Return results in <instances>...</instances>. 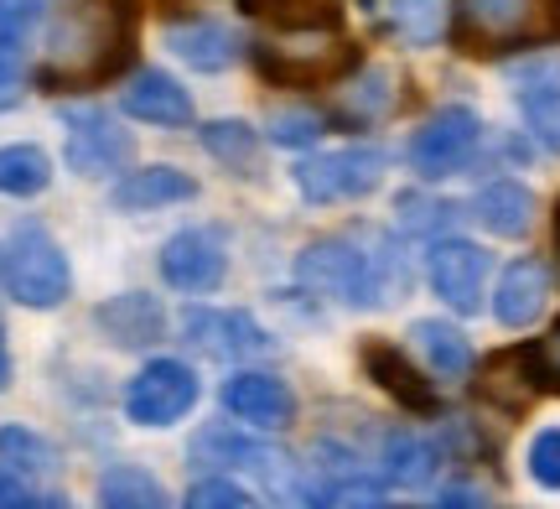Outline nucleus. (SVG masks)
Segmentation results:
<instances>
[{
  "label": "nucleus",
  "instance_id": "obj_42",
  "mask_svg": "<svg viewBox=\"0 0 560 509\" xmlns=\"http://www.w3.org/2000/svg\"><path fill=\"white\" fill-rule=\"evenodd\" d=\"M0 509H32V494L11 468H0Z\"/></svg>",
  "mask_w": 560,
  "mask_h": 509
},
{
  "label": "nucleus",
  "instance_id": "obj_3",
  "mask_svg": "<svg viewBox=\"0 0 560 509\" xmlns=\"http://www.w3.org/2000/svg\"><path fill=\"white\" fill-rule=\"evenodd\" d=\"M0 281L5 291L16 297L21 306H58L73 286V270H68V255L58 250V240L47 234L42 224H16L11 240L0 250Z\"/></svg>",
  "mask_w": 560,
  "mask_h": 509
},
{
  "label": "nucleus",
  "instance_id": "obj_16",
  "mask_svg": "<svg viewBox=\"0 0 560 509\" xmlns=\"http://www.w3.org/2000/svg\"><path fill=\"white\" fill-rule=\"evenodd\" d=\"M120 109L130 120H145V125H187L192 120L187 89H182L172 73H161V68H145V73H136V79L125 83Z\"/></svg>",
  "mask_w": 560,
  "mask_h": 509
},
{
  "label": "nucleus",
  "instance_id": "obj_24",
  "mask_svg": "<svg viewBox=\"0 0 560 509\" xmlns=\"http://www.w3.org/2000/svg\"><path fill=\"white\" fill-rule=\"evenodd\" d=\"M410 338H416V348L425 354V365L436 369L441 380H462V374L472 369V344H467L462 327L441 323V317H420V323L410 327Z\"/></svg>",
  "mask_w": 560,
  "mask_h": 509
},
{
  "label": "nucleus",
  "instance_id": "obj_10",
  "mask_svg": "<svg viewBox=\"0 0 560 509\" xmlns=\"http://www.w3.org/2000/svg\"><path fill=\"white\" fill-rule=\"evenodd\" d=\"M425 270H431V291L441 302L472 317L482 306V286H488V255L467 240H436L431 255H425Z\"/></svg>",
  "mask_w": 560,
  "mask_h": 509
},
{
  "label": "nucleus",
  "instance_id": "obj_32",
  "mask_svg": "<svg viewBox=\"0 0 560 509\" xmlns=\"http://www.w3.org/2000/svg\"><path fill=\"white\" fill-rule=\"evenodd\" d=\"M503 79L524 94H560V53H529V58L503 62Z\"/></svg>",
  "mask_w": 560,
  "mask_h": 509
},
{
  "label": "nucleus",
  "instance_id": "obj_13",
  "mask_svg": "<svg viewBox=\"0 0 560 509\" xmlns=\"http://www.w3.org/2000/svg\"><path fill=\"white\" fill-rule=\"evenodd\" d=\"M223 410L240 416L244 427L276 431V427H291V421H296V395H291V385L276 380V374L240 369V374L223 385Z\"/></svg>",
  "mask_w": 560,
  "mask_h": 509
},
{
  "label": "nucleus",
  "instance_id": "obj_9",
  "mask_svg": "<svg viewBox=\"0 0 560 509\" xmlns=\"http://www.w3.org/2000/svg\"><path fill=\"white\" fill-rule=\"evenodd\" d=\"M540 0H457V42L467 53L514 47L535 32Z\"/></svg>",
  "mask_w": 560,
  "mask_h": 509
},
{
  "label": "nucleus",
  "instance_id": "obj_20",
  "mask_svg": "<svg viewBox=\"0 0 560 509\" xmlns=\"http://www.w3.org/2000/svg\"><path fill=\"white\" fill-rule=\"evenodd\" d=\"M166 47L177 53L187 68H198V73H223L229 62L240 58V37L219 26V21H177V26H166Z\"/></svg>",
  "mask_w": 560,
  "mask_h": 509
},
{
  "label": "nucleus",
  "instance_id": "obj_17",
  "mask_svg": "<svg viewBox=\"0 0 560 509\" xmlns=\"http://www.w3.org/2000/svg\"><path fill=\"white\" fill-rule=\"evenodd\" d=\"M472 219H478L488 234H499V240H524V234L535 229V193L524 183H514V177H499V183L478 187Z\"/></svg>",
  "mask_w": 560,
  "mask_h": 509
},
{
  "label": "nucleus",
  "instance_id": "obj_19",
  "mask_svg": "<svg viewBox=\"0 0 560 509\" xmlns=\"http://www.w3.org/2000/svg\"><path fill=\"white\" fill-rule=\"evenodd\" d=\"M187 198H198V183L177 172V166H145V172H125L115 193H109V204L120 208V213H145V208H166V204H187Z\"/></svg>",
  "mask_w": 560,
  "mask_h": 509
},
{
  "label": "nucleus",
  "instance_id": "obj_29",
  "mask_svg": "<svg viewBox=\"0 0 560 509\" xmlns=\"http://www.w3.org/2000/svg\"><path fill=\"white\" fill-rule=\"evenodd\" d=\"M198 136H202V146H208L223 166H234V172H255V166H260V136L244 120H208Z\"/></svg>",
  "mask_w": 560,
  "mask_h": 509
},
{
  "label": "nucleus",
  "instance_id": "obj_30",
  "mask_svg": "<svg viewBox=\"0 0 560 509\" xmlns=\"http://www.w3.org/2000/svg\"><path fill=\"white\" fill-rule=\"evenodd\" d=\"M395 73L389 68H363V79L353 89H342V109L353 115V120H380L395 109Z\"/></svg>",
  "mask_w": 560,
  "mask_h": 509
},
{
  "label": "nucleus",
  "instance_id": "obj_23",
  "mask_svg": "<svg viewBox=\"0 0 560 509\" xmlns=\"http://www.w3.org/2000/svg\"><path fill=\"white\" fill-rule=\"evenodd\" d=\"M234 5L280 32H332L342 16V0H234Z\"/></svg>",
  "mask_w": 560,
  "mask_h": 509
},
{
  "label": "nucleus",
  "instance_id": "obj_18",
  "mask_svg": "<svg viewBox=\"0 0 560 509\" xmlns=\"http://www.w3.org/2000/svg\"><path fill=\"white\" fill-rule=\"evenodd\" d=\"M369 16L405 47H436L446 37V0H369Z\"/></svg>",
  "mask_w": 560,
  "mask_h": 509
},
{
  "label": "nucleus",
  "instance_id": "obj_40",
  "mask_svg": "<svg viewBox=\"0 0 560 509\" xmlns=\"http://www.w3.org/2000/svg\"><path fill=\"white\" fill-rule=\"evenodd\" d=\"M535 354V374H540V385L545 390H560V327L545 338V344L529 348Z\"/></svg>",
  "mask_w": 560,
  "mask_h": 509
},
{
  "label": "nucleus",
  "instance_id": "obj_27",
  "mask_svg": "<svg viewBox=\"0 0 560 509\" xmlns=\"http://www.w3.org/2000/svg\"><path fill=\"white\" fill-rule=\"evenodd\" d=\"M100 505L104 509H172L156 478L145 468H130V463H115V468L100 473Z\"/></svg>",
  "mask_w": 560,
  "mask_h": 509
},
{
  "label": "nucleus",
  "instance_id": "obj_6",
  "mask_svg": "<svg viewBox=\"0 0 560 509\" xmlns=\"http://www.w3.org/2000/svg\"><path fill=\"white\" fill-rule=\"evenodd\" d=\"M482 146V120L472 109H436L431 120L416 130V141H410V166H416L420 177H452L462 166L478 157Z\"/></svg>",
  "mask_w": 560,
  "mask_h": 509
},
{
  "label": "nucleus",
  "instance_id": "obj_14",
  "mask_svg": "<svg viewBox=\"0 0 560 509\" xmlns=\"http://www.w3.org/2000/svg\"><path fill=\"white\" fill-rule=\"evenodd\" d=\"M550 286H556V276H550V265L535 261V255L503 265L499 291H493V317H499L503 327L540 323L545 306H550Z\"/></svg>",
  "mask_w": 560,
  "mask_h": 509
},
{
  "label": "nucleus",
  "instance_id": "obj_31",
  "mask_svg": "<svg viewBox=\"0 0 560 509\" xmlns=\"http://www.w3.org/2000/svg\"><path fill=\"white\" fill-rule=\"evenodd\" d=\"M192 458L213 463V468H265V463H276V458L265 448H255V442H234L223 427L202 431L198 442H192Z\"/></svg>",
  "mask_w": 560,
  "mask_h": 509
},
{
  "label": "nucleus",
  "instance_id": "obj_38",
  "mask_svg": "<svg viewBox=\"0 0 560 509\" xmlns=\"http://www.w3.org/2000/svg\"><path fill=\"white\" fill-rule=\"evenodd\" d=\"M42 5L47 0H0V37L21 42L42 21Z\"/></svg>",
  "mask_w": 560,
  "mask_h": 509
},
{
  "label": "nucleus",
  "instance_id": "obj_39",
  "mask_svg": "<svg viewBox=\"0 0 560 509\" xmlns=\"http://www.w3.org/2000/svg\"><path fill=\"white\" fill-rule=\"evenodd\" d=\"M400 219L410 229H436L441 219H452V208L431 204V198H420V193H405V198H400Z\"/></svg>",
  "mask_w": 560,
  "mask_h": 509
},
{
  "label": "nucleus",
  "instance_id": "obj_25",
  "mask_svg": "<svg viewBox=\"0 0 560 509\" xmlns=\"http://www.w3.org/2000/svg\"><path fill=\"white\" fill-rule=\"evenodd\" d=\"M384 478L395 484V489H420V484H431V473H436V448L416 437V431H395L389 442H384Z\"/></svg>",
  "mask_w": 560,
  "mask_h": 509
},
{
  "label": "nucleus",
  "instance_id": "obj_12",
  "mask_svg": "<svg viewBox=\"0 0 560 509\" xmlns=\"http://www.w3.org/2000/svg\"><path fill=\"white\" fill-rule=\"evenodd\" d=\"M182 333H187V344L213 354V359H255V354H270V333L255 327L249 312H208V306H192L182 317Z\"/></svg>",
  "mask_w": 560,
  "mask_h": 509
},
{
  "label": "nucleus",
  "instance_id": "obj_34",
  "mask_svg": "<svg viewBox=\"0 0 560 509\" xmlns=\"http://www.w3.org/2000/svg\"><path fill=\"white\" fill-rule=\"evenodd\" d=\"M524 120H529V136L550 151H560V94H524Z\"/></svg>",
  "mask_w": 560,
  "mask_h": 509
},
{
  "label": "nucleus",
  "instance_id": "obj_33",
  "mask_svg": "<svg viewBox=\"0 0 560 509\" xmlns=\"http://www.w3.org/2000/svg\"><path fill=\"white\" fill-rule=\"evenodd\" d=\"M322 115L317 109H276L270 115V141L276 146H312V141H322Z\"/></svg>",
  "mask_w": 560,
  "mask_h": 509
},
{
  "label": "nucleus",
  "instance_id": "obj_15",
  "mask_svg": "<svg viewBox=\"0 0 560 509\" xmlns=\"http://www.w3.org/2000/svg\"><path fill=\"white\" fill-rule=\"evenodd\" d=\"M359 365H363V374H369L389 401H400L405 410H416V416H431V410H436V390L420 380V369L405 359V348L384 344V338H369V344L359 348Z\"/></svg>",
  "mask_w": 560,
  "mask_h": 509
},
{
  "label": "nucleus",
  "instance_id": "obj_11",
  "mask_svg": "<svg viewBox=\"0 0 560 509\" xmlns=\"http://www.w3.org/2000/svg\"><path fill=\"white\" fill-rule=\"evenodd\" d=\"M229 270V255H223V240L213 229H182L161 245V276L177 291H213Z\"/></svg>",
  "mask_w": 560,
  "mask_h": 509
},
{
  "label": "nucleus",
  "instance_id": "obj_7",
  "mask_svg": "<svg viewBox=\"0 0 560 509\" xmlns=\"http://www.w3.org/2000/svg\"><path fill=\"white\" fill-rule=\"evenodd\" d=\"M198 406V374L182 359H156L145 365L125 390V410L140 427H172L187 410Z\"/></svg>",
  "mask_w": 560,
  "mask_h": 509
},
{
  "label": "nucleus",
  "instance_id": "obj_35",
  "mask_svg": "<svg viewBox=\"0 0 560 509\" xmlns=\"http://www.w3.org/2000/svg\"><path fill=\"white\" fill-rule=\"evenodd\" d=\"M529 478L540 489H560V427H545L529 442Z\"/></svg>",
  "mask_w": 560,
  "mask_h": 509
},
{
  "label": "nucleus",
  "instance_id": "obj_2",
  "mask_svg": "<svg viewBox=\"0 0 560 509\" xmlns=\"http://www.w3.org/2000/svg\"><path fill=\"white\" fill-rule=\"evenodd\" d=\"M301 286L322 297H338L348 306H380L400 291V261L389 250H363L359 240H322L306 245L296 261Z\"/></svg>",
  "mask_w": 560,
  "mask_h": 509
},
{
  "label": "nucleus",
  "instance_id": "obj_37",
  "mask_svg": "<svg viewBox=\"0 0 560 509\" xmlns=\"http://www.w3.org/2000/svg\"><path fill=\"white\" fill-rule=\"evenodd\" d=\"M21 79H26V58H21V42L0 37V109H11L21 100Z\"/></svg>",
  "mask_w": 560,
  "mask_h": 509
},
{
  "label": "nucleus",
  "instance_id": "obj_44",
  "mask_svg": "<svg viewBox=\"0 0 560 509\" xmlns=\"http://www.w3.org/2000/svg\"><path fill=\"white\" fill-rule=\"evenodd\" d=\"M47 509H68V505H47Z\"/></svg>",
  "mask_w": 560,
  "mask_h": 509
},
{
  "label": "nucleus",
  "instance_id": "obj_36",
  "mask_svg": "<svg viewBox=\"0 0 560 509\" xmlns=\"http://www.w3.org/2000/svg\"><path fill=\"white\" fill-rule=\"evenodd\" d=\"M187 509H255V499L240 484H229V478H202L187 494Z\"/></svg>",
  "mask_w": 560,
  "mask_h": 509
},
{
  "label": "nucleus",
  "instance_id": "obj_5",
  "mask_svg": "<svg viewBox=\"0 0 560 509\" xmlns=\"http://www.w3.org/2000/svg\"><path fill=\"white\" fill-rule=\"evenodd\" d=\"M384 177V151L380 146H348V151H322L312 162L296 166V187L306 204H348L374 193Z\"/></svg>",
  "mask_w": 560,
  "mask_h": 509
},
{
  "label": "nucleus",
  "instance_id": "obj_41",
  "mask_svg": "<svg viewBox=\"0 0 560 509\" xmlns=\"http://www.w3.org/2000/svg\"><path fill=\"white\" fill-rule=\"evenodd\" d=\"M431 509H488V494L472 489V484H452Z\"/></svg>",
  "mask_w": 560,
  "mask_h": 509
},
{
  "label": "nucleus",
  "instance_id": "obj_1",
  "mask_svg": "<svg viewBox=\"0 0 560 509\" xmlns=\"http://www.w3.org/2000/svg\"><path fill=\"white\" fill-rule=\"evenodd\" d=\"M136 53V5L130 0H73L47 37V58L37 68L42 89H94L115 79Z\"/></svg>",
  "mask_w": 560,
  "mask_h": 509
},
{
  "label": "nucleus",
  "instance_id": "obj_8",
  "mask_svg": "<svg viewBox=\"0 0 560 509\" xmlns=\"http://www.w3.org/2000/svg\"><path fill=\"white\" fill-rule=\"evenodd\" d=\"M62 125H68L62 157H68V166L83 172V177H109V172H120V166L130 162V151H136V141H130L104 109H62Z\"/></svg>",
  "mask_w": 560,
  "mask_h": 509
},
{
  "label": "nucleus",
  "instance_id": "obj_43",
  "mask_svg": "<svg viewBox=\"0 0 560 509\" xmlns=\"http://www.w3.org/2000/svg\"><path fill=\"white\" fill-rule=\"evenodd\" d=\"M11 374H16V365H11V344H5V327H0V395L11 390Z\"/></svg>",
  "mask_w": 560,
  "mask_h": 509
},
{
  "label": "nucleus",
  "instance_id": "obj_26",
  "mask_svg": "<svg viewBox=\"0 0 560 509\" xmlns=\"http://www.w3.org/2000/svg\"><path fill=\"white\" fill-rule=\"evenodd\" d=\"M52 183V157L42 146H0V193L5 198H37Z\"/></svg>",
  "mask_w": 560,
  "mask_h": 509
},
{
  "label": "nucleus",
  "instance_id": "obj_4",
  "mask_svg": "<svg viewBox=\"0 0 560 509\" xmlns=\"http://www.w3.org/2000/svg\"><path fill=\"white\" fill-rule=\"evenodd\" d=\"M255 68L280 89H317V83H338L359 68V47L327 37V42H255Z\"/></svg>",
  "mask_w": 560,
  "mask_h": 509
},
{
  "label": "nucleus",
  "instance_id": "obj_21",
  "mask_svg": "<svg viewBox=\"0 0 560 509\" xmlns=\"http://www.w3.org/2000/svg\"><path fill=\"white\" fill-rule=\"evenodd\" d=\"M94 323L115 338V344L125 348H145L151 338H161V327H166V317H161V302L156 297H145V291H125V297H115V302H104L100 312H94Z\"/></svg>",
  "mask_w": 560,
  "mask_h": 509
},
{
  "label": "nucleus",
  "instance_id": "obj_28",
  "mask_svg": "<svg viewBox=\"0 0 560 509\" xmlns=\"http://www.w3.org/2000/svg\"><path fill=\"white\" fill-rule=\"evenodd\" d=\"M0 463L11 473H26V478H52L58 473V448L32 427H0Z\"/></svg>",
  "mask_w": 560,
  "mask_h": 509
},
{
  "label": "nucleus",
  "instance_id": "obj_22",
  "mask_svg": "<svg viewBox=\"0 0 560 509\" xmlns=\"http://www.w3.org/2000/svg\"><path fill=\"white\" fill-rule=\"evenodd\" d=\"M540 390L545 385H540V374H535V354L529 348L499 354V359H488V369H482V395L503 410H524Z\"/></svg>",
  "mask_w": 560,
  "mask_h": 509
}]
</instances>
